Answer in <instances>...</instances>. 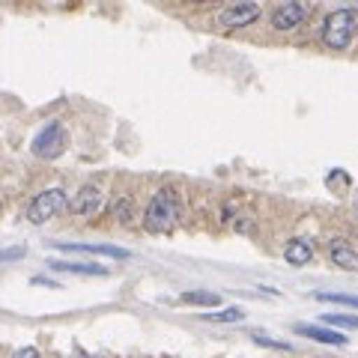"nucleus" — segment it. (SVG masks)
<instances>
[{"instance_id": "nucleus-1", "label": "nucleus", "mask_w": 358, "mask_h": 358, "mask_svg": "<svg viewBox=\"0 0 358 358\" xmlns=\"http://www.w3.org/2000/svg\"><path fill=\"white\" fill-rule=\"evenodd\" d=\"M179 221V200L173 194V188H162L155 192L147 212H143V227L150 233H171Z\"/></svg>"}, {"instance_id": "nucleus-2", "label": "nucleus", "mask_w": 358, "mask_h": 358, "mask_svg": "<svg viewBox=\"0 0 358 358\" xmlns=\"http://www.w3.org/2000/svg\"><path fill=\"white\" fill-rule=\"evenodd\" d=\"M358 27V9H334V13L322 21V42L331 51L350 48Z\"/></svg>"}, {"instance_id": "nucleus-3", "label": "nucleus", "mask_w": 358, "mask_h": 358, "mask_svg": "<svg viewBox=\"0 0 358 358\" xmlns=\"http://www.w3.org/2000/svg\"><path fill=\"white\" fill-rule=\"evenodd\" d=\"M66 147H69V131H66L63 122H48L36 138H33L30 143V152L36 155V159H45V162H54L60 159V155L66 152Z\"/></svg>"}, {"instance_id": "nucleus-4", "label": "nucleus", "mask_w": 358, "mask_h": 358, "mask_svg": "<svg viewBox=\"0 0 358 358\" xmlns=\"http://www.w3.org/2000/svg\"><path fill=\"white\" fill-rule=\"evenodd\" d=\"M66 192L63 188H45V192H39L36 197L30 200V206H27V221L30 224H45V221H51L57 212H63L66 209Z\"/></svg>"}, {"instance_id": "nucleus-5", "label": "nucleus", "mask_w": 358, "mask_h": 358, "mask_svg": "<svg viewBox=\"0 0 358 358\" xmlns=\"http://www.w3.org/2000/svg\"><path fill=\"white\" fill-rule=\"evenodd\" d=\"M102 203H105V194H102V188H99L96 182H87V185H81L78 188V194L69 200V212L72 215H81V218H90V215H96L99 209H102Z\"/></svg>"}, {"instance_id": "nucleus-6", "label": "nucleus", "mask_w": 358, "mask_h": 358, "mask_svg": "<svg viewBox=\"0 0 358 358\" xmlns=\"http://www.w3.org/2000/svg\"><path fill=\"white\" fill-rule=\"evenodd\" d=\"M260 18V6L257 3H230L227 9H221L215 24L224 30H233V27H248L251 21Z\"/></svg>"}, {"instance_id": "nucleus-7", "label": "nucleus", "mask_w": 358, "mask_h": 358, "mask_svg": "<svg viewBox=\"0 0 358 358\" xmlns=\"http://www.w3.org/2000/svg\"><path fill=\"white\" fill-rule=\"evenodd\" d=\"M301 18H305V6L301 3H281V6H275V13H272V27L293 30L301 24Z\"/></svg>"}, {"instance_id": "nucleus-8", "label": "nucleus", "mask_w": 358, "mask_h": 358, "mask_svg": "<svg viewBox=\"0 0 358 358\" xmlns=\"http://www.w3.org/2000/svg\"><path fill=\"white\" fill-rule=\"evenodd\" d=\"M296 334H305V338H310V341L331 343V346H346V341H350V338H343L341 331H334V329H329V326H308V322H299Z\"/></svg>"}, {"instance_id": "nucleus-9", "label": "nucleus", "mask_w": 358, "mask_h": 358, "mask_svg": "<svg viewBox=\"0 0 358 358\" xmlns=\"http://www.w3.org/2000/svg\"><path fill=\"white\" fill-rule=\"evenodd\" d=\"M329 254H331L334 266L346 268V272H358V251L352 248L350 242H343V239H334V242H331V248H329Z\"/></svg>"}, {"instance_id": "nucleus-10", "label": "nucleus", "mask_w": 358, "mask_h": 358, "mask_svg": "<svg viewBox=\"0 0 358 358\" xmlns=\"http://www.w3.org/2000/svg\"><path fill=\"white\" fill-rule=\"evenodd\" d=\"M60 251H84V254H105V257H114V260H129V251L126 248H114V245H69L63 242L57 245Z\"/></svg>"}, {"instance_id": "nucleus-11", "label": "nucleus", "mask_w": 358, "mask_h": 358, "mask_svg": "<svg viewBox=\"0 0 358 358\" xmlns=\"http://www.w3.org/2000/svg\"><path fill=\"white\" fill-rule=\"evenodd\" d=\"M284 257H287V263H289V266H305L310 257H313V245L305 242V239H293V242L287 245Z\"/></svg>"}, {"instance_id": "nucleus-12", "label": "nucleus", "mask_w": 358, "mask_h": 358, "mask_svg": "<svg viewBox=\"0 0 358 358\" xmlns=\"http://www.w3.org/2000/svg\"><path fill=\"white\" fill-rule=\"evenodd\" d=\"M54 272H72V275H108L105 266H93V263H66V260H51L48 263Z\"/></svg>"}, {"instance_id": "nucleus-13", "label": "nucleus", "mask_w": 358, "mask_h": 358, "mask_svg": "<svg viewBox=\"0 0 358 358\" xmlns=\"http://www.w3.org/2000/svg\"><path fill=\"white\" fill-rule=\"evenodd\" d=\"M182 301H185V305H200V308H218L221 296L218 293H200V289L194 293V289H192V293H182Z\"/></svg>"}, {"instance_id": "nucleus-14", "label": "nucleus", "mask_w": 358, "mask_h": 358, "mask_svg": "<svg viewBox=\"0 0 358 358\" xmlns=\"http://www.w3.org/2000/svg\"><path fill=\"white\" fill-rule=\"evenodd\" d=\"M322 322H326L329 329H358V317H350V313H326L322 317Z\"/></svg>"}, {"instance_id": "nucleus-15", "label": "nucleus", "mask_w": 358, "mask_h": 358, "mask_svg": "<svg viewBox=\"0 0 358 358\" xmlns=\"http://www.w3.org/2000/svg\"><path fill=\"white\" fill-rule=\"evenodd\" d=\"M110 218H117L120 224L131 221V197H117L114 206H110Z\"/></svg>"}, {"instance_id": "nucleus-16", "label": "nucleus", "mask_w": 358, "mask_h": 358, "mask_svg": "<svg viewBox=\"0 0 358 358\" xmlns=\"http://www.w3.org/2000/svg\"><path fill=\"white\" fill-rule=\"evenodd\" d=\"M242 317H245L242 308H224L218 313H203V320H209V322H239Z\"/></svg>"}, {"instance_id": "nucleus-17", "label": "nucleus", "mask_w": 358, "mask_h": 358, "mask_svg": "<svg viewBox=\"0 0 358 358\" xmlns=\"http://www.w3.org/2000/svg\"><path fill=\"white\" fill-rule=\"evenodd\" d=\"M320 301H334V305H350L358 308V296H343V293H317Z\"/></svg>"}, {"instance_id": "nucleus-18", "label": "nucleus", "mask_w": 358, "mask_h": 358, "mask_svg": "<svg viewBox=\"0 0 358 358\" xmlns=\"http://www.w3.org/2000/svg\"><path fill=\"white\" fill-rule=\"evenodd\" d=\"M27 254L24 245H15V248H0V263H9V260H21Z\"/></svg>"}, {"instance_id": "nucleus-19", "label": "nucleus", "mask_w": 358, "mask_h": 358, "mask_svg": "<svg viewBox=\"0 0 358 358\" xmlns=\"http://www.w3.org/2000/svg\"><path fill=\"white\" fill-rule=\"evenodd\" d=\"M254 343H260V346H272V350H289V343L284 341H275V338H268V334H251Z\"/></svg>"}, {"instance_id": "nucleus-20", "label": "nucleus", "mask_w": 358, "mask_h": 358, "mask_svg": "<svg viewBox=\"0 0 358 358\" xmlns=\"http://www.w3.org/2000/svg\"><path fill=\"white\" fill-rule=\"evenodd\" d=\"M15 358H39V352H36V346H21Z\"/></svg>"}]
</instances>
